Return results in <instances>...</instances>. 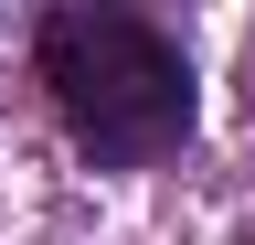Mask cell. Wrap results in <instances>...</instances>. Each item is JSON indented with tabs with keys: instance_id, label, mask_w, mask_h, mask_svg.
I'll return each mask as SVG.
<instances>
[{
	"instance_id": "6da1fadb",
	"label": "cell",
	"mask_w": 255,
	"mask_h": 245,
	"mask_svg": "<svg viewBox=\"0 0 255 245\" xmlns=\"http://www.w3.org/2000/svg\"><path fill=\"white\" fill-rule=\"evenodd\" d=\"M32 75L96 171H149L202 128V75H191L181 32L107 11V0H64L32 21Z\"/></svg>"
},
{
	"instance_id": "7a4b0ae2",
	"label": "cell",
	"mask_w": 255,
	"mask_h": 245,
	"mask_svg": "<svg viewBox=\"0 0 255 245\" xmlns=\"http://www.w3.org/2000/svg\"><path fill=\"white\" fill-rule=\"evenodd\" d=\"M234 245H255V224H245V235H234Z\"/></svg>"
}]
</instances>
